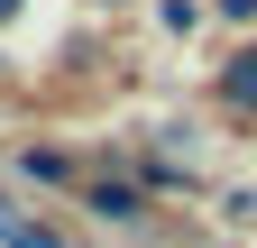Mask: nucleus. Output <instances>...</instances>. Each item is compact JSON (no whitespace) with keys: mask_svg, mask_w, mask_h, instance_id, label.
<instances>
[{"mask_svg":"<svg viewBox=\"0 0 257 248\" xmlns=\"http://www.w3.org/2000/svg\"><path fill=\"white\" fill-rule=\"evenodd\" d=\"M220 101H230L239 119H257V46H239L230 65H220Z\"/></svg>","mask_w":257,"mask_h":248,"instance_id":"obj_1","label":"nucleus"},{"mask_svg":"<svg viewBox=\"0 0 257 248\" xmlns=\"http://www.w3.org/2000/svg\"><path fill=\"white\" fill-rule=\"evenodd\" d=\"M92 211H101V221H138L147 193H138V184H92Z\"/></svg>","mask_w":257,"mask_h":248,"instance_id":"obj_2","label":"nucleus"},{"mask_svg":"<svg viewBox=\"0 0 257 248\" xmlns=\"http://www.w3.org/2000/svg\"><path fill=\"white\" fill-rule=\"evenodd\" d=\"M0 248H64V239L37 230V221H19V211H0Z\"/></svg>","mask_w":257,"mask_h":248,"instance_id":"obj_3","label":"nucleus"},{"mask_svg":"<svg viewBox=\"0 0 257 248\" xmlns=\"http://www.w3.org/2000/svg\"><path fill=\"white\" fill-rule=\"evenodd\" d=\"M28 175H37V184H64V175H74V157H55V147H28Z\"/></svg>","mask_w":257,"mask_h":248,"instance_id":"obj_4","label":"nucleus"},{"mask_svg":"<svg viewBox=\"0 0 257 248\" xmlns=\"http://www.w3.org/2000/svg\"><path fill=\"white\" fill-rule=\"evenodd\" d=\"M220 10H230V19H248V10H257V0H220Z\"/></svg>","mask_w":257,"mask_h":248,"instance_id":"obj_5","label":"nucleus"},{"mask_svg":"<svg viewBox=\"0 0 257 248\" xmlns=\"http://www.w3.org/2000/svg\"><path fill=\"white\" fill-rule=\"evenodd\" d=\"M0 19H19V0H0Z\"/></svg>","mask_w":257,"mask_h":248,"instance_id":"obj_6","label":"nucleus"}]
</instances>
